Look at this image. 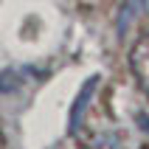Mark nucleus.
<instances>
[{
  "label": "nucleus",
  "mask_w": 149,
  "mask_h": 149,
  "mask_svg": "<svg viewBox=\"0 0 149 149\" xmlns=\"http://www.w3.org/2000/svg\"><path fill=\"white\" fill-rule=\"evenodd\" d=\"M141 11H143V0H127L124 8H121V28H118V31H124L127 25H130V17L141 14Z\"/></svg>",
  "instance_id": "nucleus-2"
},
{
  "label": "nucleus",
  "mask_w": 149,
  "mask_h": 149,
  "mask_svg": "<svg viewBox=\"0 0 149 149\" xmlns=\"http://www.w3.org/2000/svg\"><path fill=\"white\" fill-rule=\"evenodd\" d=\"M0 149H8V141H6V132H3V124H0Z\"/></svg>",
  "instance_id": "nucleus-4"
},
{
  "label": "nucleus",
  "mask_w": 149,
  "mask_h": 149,
  "mask_svg": "<svg viewBox=\"0 0 149 149\" xmlns=\"http://www.w3.org/2000/svg\"><path fill=\"white\" fill-rule=\"evenodd\" d=\"M130 68L138 87L149 96V34L138 37V42L130 48Z\"/></svg>",
  "instance_id": "nucleus-1"
},
{
  "label": "nucleus",
  "mask_w": 149,
  "mask_h": 149,
  "mask_svg": "<svg viewBox=\"0 0 149 149\" xmlns=\"http://www.w3.org/2000/svg\"><path fill=\"white\" fill-rule=\"evenodd\" d=\"M20 84V76L14 73V70H8V73H0V90L3 93H11Z\"/></svg>",
  "instance_id": "nucleus-3"
},
{
  "label": "nucleus",
  "mask_w": 149,
  "mask_h": 149,
  "mask_svg": "<svg viewBox=\"0 0 149 149\" xmlns=\"http://www.w3.org/2000/svg\"><path fill=\"white\" fill-rule=\"evenodd\" d=\"M143 149H149V143H146V146H143Z\"/></svg>",
  "instance_id": "nucleus-5"
}]
</instances>
